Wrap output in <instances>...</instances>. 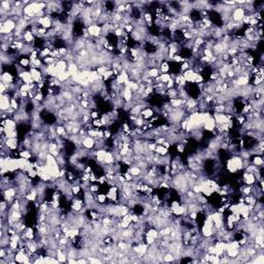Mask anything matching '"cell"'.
Instances as JSON below:
<instances>
[{
    "instance_id": "10",
    "label": "cell",
    "mask_w": 264,
    "mask_h": 264,
    "mask_svg": "<svg viewBox=\"0 0 264 264\" xmlns=\"http://www.w3.org/2000/svg\"><path fill=\"white\" fill-rule=\"evenodd\" d=\"M81 147L85 148L88 151H92L95 149V138L90 136H86L81 141Z\"/></svg>"
},
{
    "instance_id": "4",
    "label": "cell",
    "mask_w": 264,
    "mask_h": 264,
    "mask_svg": "<svg viewBox=\"0 0 264 264\" xmlns=\"http://www.w3.org/2000/svg\"><path fill=\"white\" fill-rule=\"evenodd\" d=\"M87 31H88L91 38H98V37L101 36L102 27H101V25L92 24V25L89 26V27H87Z\"/></svg>"
},
{
    "instance_id": "2",
    "label": "cell",
    "mask_w": 264,
    "mask_h": 264,
    "mask_svg": "<svg viewBox=\"0 0 264 264\" xmlns=\"http://www.w3.org/2000/svg\"><path fill=\"white\" fill-rule=\"evenodd\" d=\"M246 17V13L243 6H235L231 13V20L234 22H243L244 18Z\"/></svg>"
},
{
    "instance_id": "25",
    "label": "cell",
    "mask_w": 264,
    "mask_h": 264,
    "mask_svg": "<svg viewBox=\"0 0 264 264\" xmlns=\"http://www.w3.org/2000/svg\"><path fill=\"white\" fill-rule=\"evenodd\" d=\"M143 19L146 22V25L148 28L153 27V14L151 12H146L143 14Z\"/></svg>"
},
{
    "instance_id": "39",
    "label": "cell",
    "mask_w": 264,
    "mask_h": 264,
    "mask_svg": "<svg viewBox=\"0 0 264 264\" xmlns=\"http://www.w3.org/2000/svg\"><path fill=\"white\" fill-rule=\"evenodd\" d=\"M98 130L99 128H91L88 130V136L93 137V138H98Z\"/></svg>"
},
{
    "instance_id": "46",
    "label": "cell",
    "mask_w": 264,
    "mask_h": 264,
    "mask_svg": "<svg viewBox=\"0 0 264 264\" xmlns=\"http://www.w3.org/2000/svg\"><path fill=\"white\" fill-rule=\"evenodd\" d=\"M185 149H186V146H184L183 143H177V153H184Z\"/></svg>"
},
{
    "instance_id": "24",
    "label": "cell",
    "mask_w": 264,
    "mask_h": 264,
    "mask_svg": "<svg viewBox=\"0 0 264 264\" xmlns=\"http://www.w3.org/2000/svg\"><path fill=\"white\" fill-rule=\"evenodd\" d=\"M168 103L171 105V107H184L186 100L180 99V98H173V99H169Z\"/></svg>"
},
{
    "instance_id": "28",
    "label": "cell",
    "mask_w": 264,
    "mask_h": 264,
    "mask_svg": "<svg viewBox=\"0 0 264 264\" xmlns=\"http://www.w3.org/2000/svg\"><path fill=\"white\" fill-rule=\"evenodd\" d=\"M155 153L160 155V156H165L167 154H169V150H168V149H166L165 147H163L162 144H157Z\"/></svg>"
},
{
    "instance_id": "31",
    "label": "cell",
    "mask_w": 264,
    "mask_h": 264,
    "mask_svg": "<svg viewBox=\"0 0 264 264\" xmlns=\"http://www.w3.org/2000/svg\"><path fill=\"white\" fill-rule=\"evenodd\" d=\"M159 70H160V73H169V70H170L169 62L163 61V62L161 63V65H160Z\"/></svg>"
},
{
    "instance_id": "23",
    "label": "cell",
    "mask_w": 264,
    "mask_h": 264,
    "mask_svg": "<svg viewBox=\"0 0 264 264\" xmlns=\"http://www.w3.org/2000/svg\"><path fill=\"white\" fill-rule=\"evenodd\" d=\"M67 71L69 72L70 76L73 77L76 76L77 73L80 72V69H79V66L76 65V62H72V63H69L68 64V68H67Z\"/></svg>"
},
{
    "instance_id": "36",
    "label": "cell",
    "mask_w": 264,
    "mask_h": 264,
    "mask_svg": "<svg viewBox=\"0 0 264 264\" xmlns=\"http://www.w3.org/2000/svg\"><path fill=\"white\" fill-rule=\"evenodd\" d=\"M100 189H101V186L98 185L97 183H93V184L90 185L88 191H90L91 193H93V194H97V193H99Z\"/></svg>"
},
{
    "instance_id": "43",
    "label": "cell",
    "mask_w": 264,
    "mask_h": 264,
    "mask_svg": "<svg viewBox=\"0 0 264 264\" xmlns=\"http://www.w3.org/2000/svg\"><path fill=\"white\" fill-rule=\"evenodd\" d=\"M42 62H43L44 65H51V64H53V63L57 62V60H56L55 58H53V57H51V56H49V57L42 59Z\"/></svg>"
},
{
    "instance_id": "8",
    "label": "cell",
    "mask_w": 264,
    "mask_h": 264,
    "mask_svg": "<svg viewBox=\"0 0 264 264\" xmlns=\"http://www.w3.org/2000/svg\"><path fill=\"white\" fill-rule=\"evenodd\" d=\"M38 24L42 26V27L49 30V29L53 28V19L51 18V16H44L42 18L38 19Z\"/></svg>"
},
{
    "instance_id": "7",
    "label": "cell",
    "mask_w": 264,
    "mask_h": 264,
    "mask_svg": "<svg viewBox=\"0 0 264 264\" xmlns=\"http://www.w3.org/2000/svg\"><path fill=\"white\" fill-rule=\"evenodd\" d=\"M243 183L244 185L248 186H253L257 183V180H256V177L254 173H250V172H246L244 171L243 174Z\"/></svg>"
},
{
    "instance_id": "3",
    "label": "cell",
    "mask_w": 264,
    "mask_h": 264,
    "mask_svg": "<svg viewBox=\"0 0 264 264\" xmlns=\"http://www.w3.org/2000/svg\"><path fill=\"white\" fill-rule=\"evenodd\" d=\"M84 207H85V202L80 197H73L71 201H70V210L76 211V213H81Z\"/></svg>"
},
{
    "instance_id": "29",
    "label": "cell",
    "mask_w": 264,
    "mask_h": 264,
    "mask_svg": "<svg viewBox=\"0 0 264 264\" xmlns=\"http://www.w3.org/2000/svg\"><path fill=\"white\" fill-rule=\"evenodd\" d=\"M163 262H167V263H169V262H176V256H174L172 253H170V252H166L164 253V255H163Z\"/></svg>"
},
{
    "instance_id": "33",
    "label": "cell",
    "mask_w": 264,
    "mask_h": 264,
    "mask_svg": "<svg viewBox=\"0 0 264 264\" xmlns=\"http://www.w3.org/2000/svg\"><path fill=\"white\" fill-rule=\"evenodd\" d=\"M19 64L22 65L26 69V68L30 67L31 62H30V60H29L28 57H21L20 59H19Z\"/></svg>"
},
{
    "instance_id": "49",
    "label": "cell",
    "mask_w": 264,
    "mask_h": 264,
    "mask_svg": "<svg viewBox=\"0 0 264 264\" xmlns=\"http://www.w3.org/2000/svg\"><path fill=\"white\" fill-rule=\"evenodd\" d=\"M111 137V131L110 129H105L104 130V139H110Z\"/></svg>"
},
{
    "instance_id": "51",
    "label": "cell",
    "mask_w": 264,
    "mask_h": 264,
    "mask_svg": "<svg viewBox=\"0 0 264 264\" xmlns=\"http://www.w3.org/2000/svg\"><path fill=\"white\" fill-rule=\"evenodd\" d=\"M162 146H163V147H165L166 149H168V150H169V148H170V147H171V143H169V141H168V140H167V139H166V140L164 141V143H162Z\"/></svg>"
},
{
    "instance_id": "40",
    "label": "cell",
    "mask_w": 264,
    "mask_h": 264,
    "mask_svg": "<svg viewBox=\"0 0 264 264\" xmlns=\"http://www.w3.org/2000/svg\"><path fill=\"white\" fill-rule=\"evenodd\" d=\"M188 69H191V66H190V63L188 61H185L181 64L180 66V73H183L185 71H187Z\"/></svg>"
},
{
    "instance_id": "32",
    "label": "cell",
    "mask_w": 264,
    "mask_h": 264,
    "mask_svg": "<svg viewBox=\"0 0 264 264\" xmlns=\"http://www.w3.org/2000/svg\"><path fill=\"white\" fill-rule=\"evenodd\" d=\"M33 155L32 152L30 150H23V151H20V157L24 158L26 160H31L33 158Z\"/></svg>"
},
{
    "instance_id": "26",
    "label": "cell",
    "mask_w": 264,
    "mask_h": 264,
    "mask_svg": "<svg viewBox=\"0 0 264 264\" xmlns=\"http://www.w3.org/2000/svg\"><path fill=\"white\" fill-rule=\"evenodd\" d=\"M146 235H149V236L153 237V239H155L156 240L160 239V235H159V230H158V229H156V228H154V227H151V228L147 229V231H146Z\"/></svg>"
},
{
    "instance_id": "12",
    "label": "cell",
    "mask_w": 264,
    "mask_h": 264,
    "mask_svg": "<svg viewBox=\"0 0 264 264\" xmlns=\"http://www.w3.org/2000/svg\"><path fill=\"white\" fill-rule=\"evenodd\" d=\"M14 81H16V77H14L13 76V73L10 72V71H4L2 74H1V81H3V83H5L7 86L10 84H13L14 83Z\"/></svg>"
},
{
    "instance_id": "1",
    "label": "cell",
    "mask_w": 264,
    "mask_h": 264,
    "mask_svg": "<svg viewBox=\"0 0 264 264\" xmlns=\"http://www.w3.org/2000/svg\"><path fill=\"white\" fill-rule=\"evenodd\" d=\"M17 28V23L13 19L8 18L5 22H0V33L3 35L13 34Z\"/></svg>"
},
{
    "instance_id": "27",
    "label": "cell",
    "mask_w": 264,
    "mask_h": 264,
    "mask_svg": "<svg viewBox=\"0 0 264 264\" xmlns=\"http://www.w3.org/2000/svg\"><path fill=\"white\" fill-rule=\"evenodd\" d=\"M66 129H65V126L63 124H56V134L57 136H64L66 134Z\"/></svg>"
},
{
    "instance_id": "45",
    "label": "cell",
    "mask_w": 264,
    "mask_h": 264,
    "mask_svg": "<svg viewBox=\"0 0 264 264\" xmlns=\"http://www.w3.org/2000/svg\"><path fill=\"white\" fill-rule=\"evenodd\" d=\"M92 124H93V127H94V128H101L102 127V124H101V121H100V118L96 119V120H92Z\"/></svg>"
},
{
    "instance_id": "19",
    "label": "cell",
    "mask_w": 264,
    "mask_h": 264,
    "mask_svg": "<svg viewBox=\"0 0 264 264\" xmlns=\"http://www.w3.org/2000/svg\"><path fill=\"white\" fill-rule=\"evenodd\" d=\"M251 164L257 166V167H261L263 166V158L262 155H252V157L250 159Z\"/></svg>"
},
{
    "instance_id": "21",
    "label": "cell",
    "mask_w": 264,
    "mask_h": 264,
    "mask_svg": "<svg viewBox=\"0 0 264 264\" xmlns=\"http://www.w3.org/2000/svg\"><path fill=\"white\" fill-rule=\"evenodd\" d=\"M56 67H57V70L59 71V73L64 72V71H67L68 63L66 62V61L64 60V59H61V60L57 61V63H56Z\"/></svg>"
},
{
    "instance_id": "17",
    "label": "cell",
    "mask_w": 264,
    "mask_h": 264,
    "mask_svg": "<svg viewBox=\"0 0 264 264\" xmlns=\"http://www.w3.org/2000/svg\"><path fill=\"white\" fill-rule=\"evenodd\" d=\"M140 116L143 117L146 121H149V120H151V119L155 116V111L153 110L152 107L148 106V107H146V109H143V110H141Z\"/></svg>"
},
{
    "instance_id": "15",
    "label": "cell",
    "mask_w": 264,
    "mask_h": 264,
    "mask_svg": "<svg viewBox=\"0 0 264 264\" xmlns=\"http://www.w3.org/2000/svg\"><path fill=\"white\" fill-rule=\"evenodd\" d=\"M182 74H183V76L185 77V80L188 84H193L195 81V77L197 73L193 69H188L187 71L183 72Z\"/></svg>"
},
{
    "instance_id": "22",
    "label": "cell",
    "mask_w": 264,
    "mask_h": 264,
    "mask_svg": "<svg viewBox=\"0 0 264 264\" xmlns=\"http://www.w3.org/2000/svg\"><path fill=\"white\" fill-rule=\"evenodd\" d=\"M133 92L130 90L129 88L127 87H124V90H123V93H122V98H123L125 100V102H129V101H131V100L133 99Z\"/></svg>"
},
{
    "instance_id": "38",
    "label": "cell",
    "mask_w": 264,
    "mask_h": 264,
    "mask_svg": "<svg viewBox=\"0 0 264 264\" xmlns=\"http://www.w3.org/2000/svg\"><path fill=\"white\" fill-rule=\"evenodd\" d=\"M81 191H83V189H81V185H71V192L73 196H77Z\"/></svg>"
},
{
    "instance_id": "30",
    "label": "cell",
    "mask_w": 264,
    "mask_h": 264,
    "mask_svg": "<svg viewBox=\"0 0 264 264\" xmlns=\"http://www.w3.org/2000/svg\"><path fill=\"white\" fill-rule=\"evenodd\" d=\"M252 191H253V186H248V185H244L240 187V192L244 196L247 195H252Z\"/></svg>"
},
{
    "instance_id": "13",
    "label": "cell",
    "mask_w": 264,
    "mask_h": 264,
    "mask_svg": "<svg viewBox=\"0 0 264 264\" xmlns=\"http://www.w3.org/2000/svg\"><path fill=\"white\" fill-rule=\"evenodd\" d=\"M106 152H107V150H105V149H99V150H96V154H95L94 159L97 161V163H99V164H101V165L104 163Z\"/></svg>"
},
{
    "instance_id": "9",
    "label": "cell",
    "mask_w": 264,
    "mask_h": 264,
    "mask_svg": "<svg viewBox=\"0 0 264 264\" xmlns=\"http://www.w3.org/2000/svg\"><path fill=\"white\" fill-rule=\"evenodd\" d=\"M17 76L20 77V79H21L22 81H23L24 84L30 85V84L35 83V81H33V77H32V74H31V72H30V70H25V71H23L22 73L18 74Z\"/></svg>"
},
{
    "instance_id": "37",
    "label": "cell",
    "mask_w": 264,
    "mask_h": 264,
    "mask_svg": "<svg viewBox=\"0 0 264 264\" xmlns=\"http://www.w3.org/2000/svg\"><path fill=\"white\" fill-rule=\"evenodd\" d=\"M52 54V50L50 49H48V48H43V49H42L39 51V58L40 59H44V58H47V57H49V56H51Z\"/></svg>"
},
{
    "instance_id": "44",
    "label": "cell",
    "mask_w": 264,
    "mask_h": 264,
    "mask_svg": "<svg viewBox=\"0 0 264 264\" xmlns=\"http://www.w3.org/2000/svg\"><path fill=\"white\" fill-rule=\"evenodd\" d=\"M0 92H1V94H6L8 92V86L3 81L0 83Z\"/></svg>"
},
{
    "instance_id": "34",
    "label": "cell",
    "mask_w": 264,
    "mask_h": 264,
    "mask_svg": "<svg viewBox=\"0 0 264 264\" xmlns=\"http://www.w3.org/2000/svg\"><path fill=\"white\" fill-rule=\"evenodd\" d=\"M96 200H97V202L100 204H105V202L107 201L106 194L105 193H97V194H96Z\"/></svg>"
},
{
    "instance_id": "50",
    "label": "cell",
    "mask_w": 264,
    "mask_h": 264,
    "mask_svg": "<svg viewBox=\"0 0 264 264\" xmlns=\"http://www.w3.org/2000/svg\"><path fill=\"white\" fill-rule=\"evenodd\" d=\"M256 215L258 216V218L260 219V220H262V221H263V219H264V215H263V209H261V210H259V211H256Z\"/></svg>"
},
{
    "instance_id": "14",
    "label": "cell",
    "mask_w": 264,
    "mask_h": 264,
    "mask_svg": "<svg viewBox=\"0 0 264 264\" xmlns=\"http://www.w3.org/2000/svg\"><path fill=\"white\" fill-rule=\"evenodd\" d=\"M35 39H36V37L34 36V34L31 32L30 29H27V30L25 31L24 33V36H23V40H24V42L25 43H27V44H34L35 42Z\"/></svg>"
},
{
    "instance_id": "41",
    "label": "cell",
    "mask_w": 264,
    "mask_h": 264,
    "mask_svg": "<svg viewBox=\"0 0 264 264\" xmlns=\"http://www.w3.org/2000/svg\"><path fill=\"white\" fill-rule=\"evenodd\" d=\"M10 106H12V109L18 111L20 110V101L16 98H12L10 99Z\"/></svg>"
},
{
    "instance_id": "20",
    "label": "cell",
    "mask_w": 264,
    "mask_h": 264,
    "mask_svg": "<svg viewBox=\"0 0 264 264\" xmlns=\"http://www.w3.org/2000/svg\"><path fill=\"white\" fill-rule=\"evenodd\" d=\"M236 79V83L237 86L239 88L240 87H246L248 85H250V77L248 76H239L235 77Z\"/></svg>"
},
{
    "instance_id": "18",
    "label": "cell",
    "mask_w": 264,
    "mask_h": 264,
    "mask_svg": "<svg viewBox=\"0 0 264 264\" xmlns=\"http://www.w3.org/2000/svg\"><path fill=\"white\" fill-rule=\"evenodd\" d=\"M127 171L131 174V176L133 177H141V174H143V170H141L140 168L137 165H132V166H129L128 167V169H127Z\"/></svg>"
},
{
    "instance_id": "42",
    "label": "cell",
    "mask_w": 264,
    "mask_h": 264,
    "mask_svg": "<svg viewBox=\"0 0 264 264\" xmlns=\"http://www.w3.org/2000/svg\"><path fill=\"white\" fill-rule=\"evenodd\" d=\"M159 77H160V81L163 84H166L167 81L171 79V77H170V73H161L159 76Z\"/></svg>"
},
{
    "instance_id": "16",
    "label": "cell",
    "mask_w": 264,
    "mask_h": 264,
    "mask_svg": "<svg viewBox=\"0 0 264 264\" xmlns=\"http://www.w3.org/2000/svg\"><path fill=\"white\" fill-rule=\"evenodd\" d=\"M216 122H215V120H214V118L213 117H211L209 120H206L205 121V123H204V125H203V127H202V129H203V131H207V132H213L214 130H215V128H216Z\"/></svg>"
},
{
    "instance_id": "5",
    "label": "cell",
    "mask_w": 264,
    "mask_h": 264,
    "mask_svg": "<svg viewBox=\"0 0 264 264\" xmlns=\"http://www.w3.org/2000/svg\"><path fill=\"white\" fill-rule=\"evenodd\" d=\"M211 220H213V224L215 229H220L224 226V218H223V214H220L219 211H214L211 214Z\"/></svg>"
},
{
    "instance_id": "48",
    "label": "cell",
    "mask_w": 264,
    "mask_h": 264,
    "mask_svg": "<svg viewBox=\"0 0 264 264\" xmlns=\"http://www.w3.org/2000/svg\"><path fill=\"white\" fill-rule=\"evenodd\" d=\"M91 119H92V120H96V119H99V114H98V111H96V110H91Z\"/></svg>"
},
{
    "instance_id": "11",
    "label": "cell",
    "mask_w": 264,
    "mask_h": 264,
    "mask_svg": "<svg viewBox=\"0 0 264 264\" xmlns=\"http://www.w3.org/2000/svg\"><path fill=\"white\" fill-rule=\"evenodd\" d=\"M19 146H20V141L17 138V137H14V138H7L5 141V147L10 151H17L19 149Z\"/></svg>"
},
{
    "instance_id": "47",
    "label": "cell",
    "mask_w": 264,
    "mask_h": 264,
    "mask_svg": "<svg viewBox=\"0 0 264 264\" xmlns=\"http://www.w3.org/2000/svg\"><path fill=\"white\" fill-rule=\"evenodd\" d=\"M123 176H124V177L126 178V181H127V182H132L133 178H134L128 171H126L125 173H123Z\"/></svg>"
},
{
    "instance_id": "35",
    "label": "cell",
    "mask_w": 264,
    "mask_h": 264,
    "mask_svg": "<svg viewBox=\"0 0 264 264\" xmlns=\"http://www.w3.org/2000/svg\"><path fill=\"white\" fill-rule=\"evenodd\" d=\"M70 74L68 71H64V72H61V73H59V76H58V80L61 81V83H65V81H67L69 79H70Z\"/></svg>"
},
{
    "instance_id": "6",
    "label": "cell",
    "mask_w": 264,
    "mask_h": 264,
    "mask_svg": "<svg viewBox=\"0 0 264 264\" xmlns=\"http://www.w3.org/2000/svg\"><path fill=\"white\" fill-rule=\"evenodd\" d=\"M10 95L8 93H6V94H1L0 95V110L1 111H7L10 107Z\"/></svg>"
}]
</instances>
